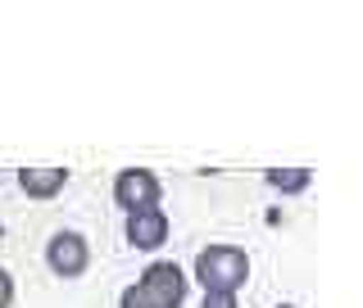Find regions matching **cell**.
Returning a JSON list of instances; mask_svg holds the SVG:
<instances>
[{
  "label": "cell",
  "instance_id": "1",
  "mask_svg": "<svg viewBox=\"0 0 363 308\" xmlns=\"http://www.w3.org/2000/svg\"><path fill=\"white\" fill-rule=\"evenodd\" d=\"M196 281H200V290L204 295H236L250 281V254L241 245H204L200 254H196Z\"/></svg>",
  "mask_w": 363,
  "mask_h": 308
},
{
  "label": "cell",
  "instance_id": "2",
  "mask_svg": "<svg viewBox=\"0 0 363 308\" xmlns=\"http://www.w3.org/2000/svg\"><path fill=\"white\" fill-rule=\"evenodd\" d=\"M113 204L123 213H145V209H164V181L150 168H123L113 177Z\"/></svg>",
  "mask_w": 363,
  "mask_h": 308
},
{
  "label": "cell",
  "instance_id": "3",
  "mask_svg": "<svg viewBox=\"0 0 363 308\" xmlns=\"http://www.w3.org/2000/svg\"><path fill=\"white\" fill-rule=\"evenodd\" d=\"M45 263H50L55 277H64V281H77V277H86V268H91V241L82 232H73V227H64V232H55L50 241H45Z\"/></svg>",
  "mask_w": 363,
  "mask_h": 308
},
{
  "label": "cell",
  "instance_id": "4",
  "mask_svg": "<svg viewBox=\"0 0 363 308\" xmlns=\"http://www.w3.org/2000/svg\"><path fill=\"white\" fill-rule=\"evenodd\" d=\"M136 290H141L155 308H182L186 304V272H182L173 258H155V263L141 272Z\"/></svg>",
  "mask_w": 363,
  "mask_h": 308
},
{
  "label": "cell",
  "instance_id": "5",
  "mask_svg": "<svg viewBox=\"0 0 363 308\" xmlns=\"http://www.w3.org/2000/svg\"><path fill=\"white\" fill-rule=\"evenodd\" d=\"M123 236H128V245L141 249V254H159V249L168 245V236H173V222H168L164 209H145V213H132V218L123 222Z\"/></svg>",
  "mask_w": 363,
  "mask_h": 308
},
{
  "label": "cell",
  "instance_id": "6",
  "mask_svg": "<svg viewBox=\"0 0 363 308\" xmlns=\"http://www.w3.org/2000/svg\"><path fill=\"white\" fill-rule=\"evenodd\" d=\"M18 186L28 200H55L68 186V168H18Z\"/></svg>",
  "mask_w": 363,
  "mask_h": 308
},
{
  "label": "cell",
  "instance_id": "7",
  "mask_svg": "<svg viewBox=\"0 0 363 308\" xmlns=\"http://www.w3.org/2000/svg\"><path fill=\"white\" fill-rule=\"evenodd\" d=\"M264 181L277 190V195H300V190L313 181V173H309V168H268Z\"/></svg>",
  "mask_w": 363,
  "mask_h": 308
},
{
  "label": "cell",
  "instance_id": "8",
  "mask_svg": "<svg viewBox=\"0 0 363 308\" xmlns=\"http://www.w3.org/2000/svg\"><path fill=\"white\" fill-rule=\"evenodd\" d=\"M14 295H18V286H14V272H9V268H0V308H14Z\"/></svg>",
  "mask_w": 363,
  "mask_h": 308
},
{
  "label": "cell",
  "instance_id": "9",
  "mask_svg": "<svg viewBox=\"0 0 363 308\" xmlns=\"http://www.w3.org/2000/svg\"><path fill=\"white\" fill-rule=\"evenodd\" d=\"M118 308H155L150 300H145V295L141 290H136V281H132V286L128 290H123V300H118Z\"/></svg>",
  "mask_w": 363,
  "mask_h": 308
},
{
  "label": "cell",
  "instance_id": "10",
  "mask_svg": "<svg viewBox=\"0 0 363 308\" xmlns=\"http://www.w3.org/2000/svg\"><path fill=\"white\" fill-rule=\"evenodd\" d=\"M200 308H241V304H236V295H204Z\"/></svg>",
  "mask_w": 363,
  "mask_h": 308
},
{
  "label": "cell",
  "instance_id": "11",
  "mask_svg": "<svg viewBox=\"0 0 363 308\" xmlns=\"http://www.w3.org/2000/svg\"><path fill=\"white\" fill-rule=\"evenodd\" d=\"M272 308H295V304H272Z\"/></svg>",
  "mask_w": 363,
  "mask_h": 308
}]
</instances>
